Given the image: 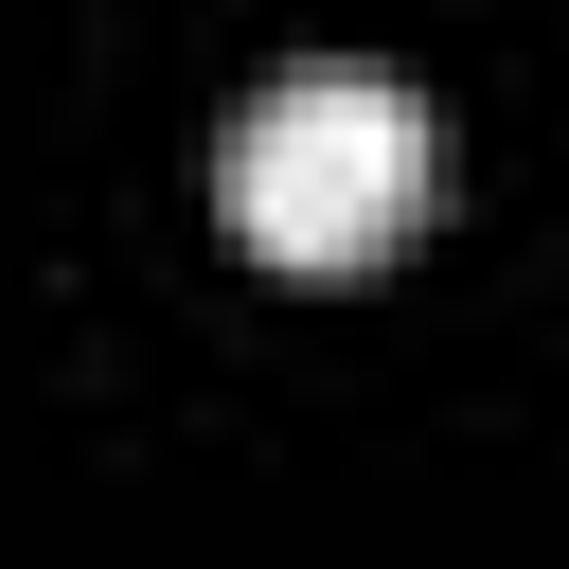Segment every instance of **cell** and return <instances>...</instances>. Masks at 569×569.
<instances>
[{"instance_id": "obj_1", "label": "cell", "mask_w": 569, "mask_h": 569, "mask_svg": "<svg viewBox=\"0 0 569 569\" xmlns=\"http://www.w3.org/2000/svg\"><path fill=\"white\" fill-rule=\"evenodd\" d=\"M427 196H445V142H427V107H409L391 71H284V89H249L231 142H213V213H231V249L284 267V284H338V267L409 249Z\"/></svg>"}]
</instances>
